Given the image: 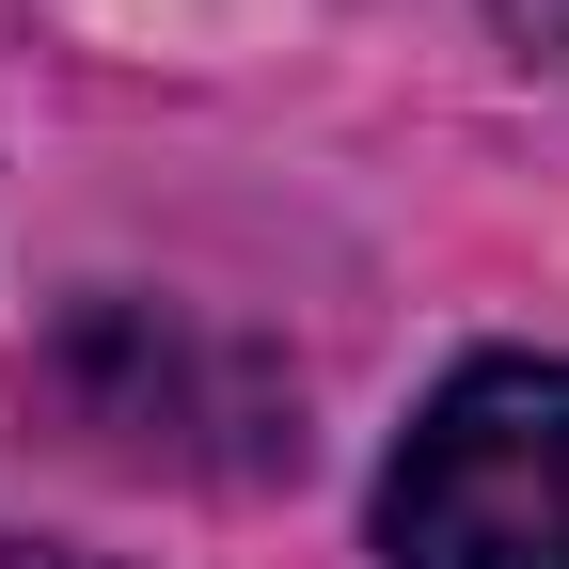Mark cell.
Masks as SVG:
<instances>
[{"label": "cell", "instance_id": "2", "mask_svg": "<svg viewBox=\"0 0 569 569\" xmlns=\"http://www.w3.org/2000/svg\"><path fill=\"white\" fill-rule=\"evenodd\" d=\"M507 32H522V48H553V63H569V0H507Z\"/></svg>", "mask_w": 569, "mask_h": 569}, {"label": "cell", "instance_id": "3", "mask_svg": "<svg viewBox=\"0 0 569 569\" xmlns=\"http://www.w3.org/2000/svg\"><path fill=\"white\" fill-rule=\"evenodd\" d=\"M0 569H96V553H32V538H0Z\"/></svg>", "mask_w": 569, "mask_h": 569}, {"label": "cell", "instance_id": "1", "mask_svg": "<svg viewBox=\"0 0 569 569\" xmlns=\"http://www.w3.org/2000/svg\"><path fill=\"white\" fill-rule=\"evenodd\" d=\"M380 538L396 569H569V365H459L380 475Z\"/></svg>", "mask_w": 569, "mask_h": 569}]
</instances>
